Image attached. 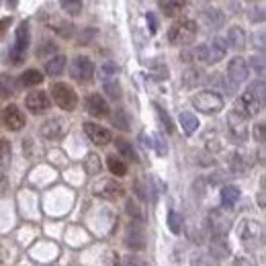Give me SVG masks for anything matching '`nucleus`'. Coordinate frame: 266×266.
Listing matches in <instances>:
<instances>
[{
    "mask_svg": "<svg viewBox=\"0 0 266 266\" xmlns=\"http://www.w3.org/2000/svg\"><path fill=\"white\" fill-rule=\"evenodd\" d=\"M264 106H266V82L258 78L248 84L246 92L240 98H236L234 113H238L242 119H250L258 115Z\"/></svg>",
    "mask_w": 266,
    "mask_h": 266,
    "instance_id": "nucleus-1",
    "label": "nucleus"
},
{
    "mask_svg": "<svg viewBox=\"0 0 266 266\" xmlns=\"http://www.w3.org/2000/svg\"><path fill=\"white\" fill-rule=\"evenodd\" d=\"M225 51H227V45H225V39L221 37H215L211 43L207 45H199L191 51L193 60H201L205 64H217L219 60L225 58Z\"/></svg>",
    "mask_w": 266,
    "mask_h": 266,
    "instance_id": "nucleus-2",
    "label": "nucleus"
},
{
    "mask_svg": "<svg viewBox=\"0 0 266 266\" xmlns=\"http://www.w3.org/2000/svg\"><path fill=\"white\" fill-rule=\"evenodd\" d=\"M197 37V23L191 19H180L168 29V41L172 45H188Z\"/></svg>",
    "mask_w": 266,
    "mask_h": 266,
    "instance_id": "nucleus-3",
    "label": "nucleus"
},
{
    "mask_svg": "<svg viewBox=\"0 0 266 266\" xmlns=\"http://www.w3.org/2000/svg\"><path fill=\"white\" fill-rule=\"evenodd\" d=\"M240 240L248 250H256L264 244V227L254 219H244L240 225Z\"/></svg>",
    "mask_w": 266,
    "mask_h": 266,
    "instance_id": "nucleus-4",
    "label": "nucleus"
},
{
    "mask_svg": "<svg viewBox=\"0 0 266 266\" xmlns=\"http://www.w3.org/2000/svg\"><path fill=\"white\" fill-rule=\"evenodd\" d=\"M193 106L199 109L201 113L215 115L223 109V98H221V94L213 92V90H203V92H197L193 96Z\"/></svg>",
    "mask_w": 266,
    "mask_h": 266,
    "instance_id": "nucleus-5",
    "label": "nucleus"
},
{
    "mask_svg": "<svg viewBox=\"0 0 266 266\" xmlns=\"http://www.w3.org/2000/svg\"><path fill=\"white\" fill-rule=\"evenodd\" d=\"M51 96H53V102H56L60 109H64V111H74L76 104H78V94L66 82H56V84H53L51 86Z\"/></svg>",
    "mask_w": 266,
    "mask_h": 266,
    "instance_id": "nucleus-6",
    "label": "nucleus"
},
{
    "mask_svg": "<svg viewBox=\"0 0 266 266\" xmlns=\"http://www.w3.org/2000/svg\"><path fill=\"white\" fill-rule=\"evenodd\" d=\"M31 43V31H29V25L27 23H21L19 29H17V35H15V45L11 47L9 56H11V62L15 66H19L23 60H25V51Z\"/></svg>",
    "mask_w": 266,
    "mask_h": 266,
    "instance_id": "nucleus-7",
    "label": "nucleus"
},
{
    "mask_svg": "<svg viewBox=\"0 0 266 266\" xmlns=\"http://www.w3.org/2000/svg\"><path fill=\"white\" fill-rule=\"evenodd\" d=\"M70 74L74 80H78L80 84H86L94 78V64L86 58V56H78L72 66H70Z\"/></svg>",
    "mask_w": 266,
    "mask_h": 266,
    "instance_id": "nucleus-8",
    "label": "nucleus"
},
{
    "mask_svg": "<svg viewBox=\"0 0 266 266\" xmlns=\"http://www.w3.org/2000/svg\"><path fill=\"white\" fill-rule=\"evenodd\" d=\"M227 133L232 137L234 143H244L248 139V125L246 119H242L238 113H230L227 115Z\"/></svg>",
    "mask_w": 266,
    "mask_h": 266,
    "instance_id": "nucleus-9",
    "label": "nucleus"
},
{
    "mask_svg": "<svg viewBox=\"0 0 266 266\" xmlns=\"http://www.w3.org/2000/svg\"><path fill=\"white\" fill-rule=\"evenodd\" d=\"M25 104L27 109L33 113V115H39V113H45L49 106H51V100H49V94L45 90H33L27 94L25 98Z\"/></svg>",
    "mask_w": 266,
    "mask_h": 266,
    "instance_id": "nucleus-10",
    "label": "nucleus"
},
{
    "mask_svg": "<svg viewBox=\"0 0 266 266\" xmlns=\"http://www.w3.org/2000/svg\"><path fill=\"white\" fill-rule=\"evenodd\" d=\"M94 195L100 197V199H104V201H117V199L123 197V186L117 180L106 178V180H100L94 186Z\"/></svg>",
    "mask_w": 266,
    "mask_h": 266,
    "instance_id": "nucleus-11",
    "label": "nucleus"
},
{
    "mask_svg": "<svg viewBox=\"0 0 266 266\" xmlns=\"http://www.w3.org/2000/svg\"><path fill=\"white\" fill-rule=\"evenodd\" d=\"M209 227L213 232V236H219L223 238L230 227H232V215H225L223 211L215 209V211H211V215H209Z\"/></svg>",
    "mask_w": 266,
    "mask_h": 266,
    "instance_id": "nucleus-12",
    "label": "nucleus"
},
{
    "mask_svg": "<svg viewBox=\"0 0 266 266\" xmlns=\"http://www.w3.org/2000/svg\"><path fill=\"white\" fill-rule=\"evenodd\" d=\"M248 74H250V68H248V62H246L244 58L236 56L234 60H230V64H227V78H230L236 86L242 84V82H246V80H248Z\"/></svg>",
    "mask_w": 266,
    "mask_h": 266,
    "instance_id": "nucleus-13",
    "label": "nucleus"
},
{
    "mask_svg": "<svg viewBox=\"0 0 266 266\" xmlns=\"http://www.w3.org/2000/svg\"><path fill=\"white\" fill-rule=\"evenodd\" d=\"M84 133L88 135V139L96 145H106L113 137H111V131L109 129H104L102 125H96V123H90L86 121L84 123Z\"/></svg>",
    "mask_w": 266,
    "mask_h": 266,
    "instance_id": "nucleus-14",
    "label": "nucleus"
},
{
    "mask_svg": "<svg viewBox=\"0 0 266 266\" xmlns=\"http://www.w3.org/2000/svg\"><path fill=\"white\" fill-rule=\"evenodd\" d=\"M66 133V121L62 117H51L41 125V135L47 139H58Z\"/></svg>",
    "mask_w": 266,
    "mask_h": 266,
    "instance_id": "nucleus-15",
    "label": "nucleus"
},
{
    "mask_svg": "<svg viewBox=\"0 0 266 266\" xmlns=\"http://www.w3.org/2000/svg\"><path fill=\"white\" fill-rule=\"evenodd\" d=\"M84 106H86V111L92 115V117H106L109 115V104H106V100L100 96V94H90L86 96L84 100Z\"/></svg>",
    "mask_w": 266,
    "mask_h": 266,
    "instance_id": "nucleus-16",
    "label": "nucleus"
},
{
    "mask_svg": "<svg viewBox=\"0 0 266 266\" xmlns=\"http://www.w3.org/2000/svg\"><path fill=\"white\" fill-rule=\"evenodd\" d=\"M5 125L11 129V131H19L25 127V115L21 113V109L17 104H9L5 109Z\"/></svg>",
    "mask_w": 266,
    "mask_h": 266,
    "instance_id": "nucleus-17",
    "label": "nucleus"
},
{
    "mask_svg": "<svg viewBox=\"0 0 266 266\" xmlns=\"http://www.w3.org/2000/svg\"><path fill=\"white\" fill-rule=\"evenodd\" d=\"M209 86H211V90L213 92H225V94H234L236 90H238V86L227 78V76H223V74H213V76H209Z\"/></svg>",
    "mask_w": 266,
    "mask_h": 266,
    "instance_id": "nucleus-18",
    "label": "nucleus"
},
{
    "mask_svg": "<svg viewBox=\"0 0 266 266\" xmlns=\"http://www.w3.org/2000/svg\"><path fill=\"white\" fill-rule=\"evenodd\" d=\"M207 78H205V72L201 70V68H188L184 74H182V82H184V86H188V88H193V86H199V84H203Z\"/></svg>",
    "mask_w": 266,
    "mask_h": 266,
    "instance_id": "nucleus-19",
    "label": "nucleus"
},
{
    "mask_svg": "<svg viewBox=\"0 0 266 266\" xmlns=\"http://www.w3.org/2000/svg\"><path fill=\"white\" fill-rule=\"evenodd\" d=\"M64 68H66V56H53L45 64V72L49 76H60L64 72Z\"/></svg>",
    "mask_w": 266,
    "mask_h": 266,
    "instance_id": "nucleus-20",
    "label": "nucleus"
},
{
    "mask_svg": "<svg viewBox=\"0 0 266 266\" xmlns=\"http://www.w3.org/2000/svg\"><path fill=\"white\" fill-rule=\"evenodd\" d=\"M227 43H230V47H234V49H244V45H246V35H244V31H242V27H230V31H227Z\"/></svg>",
    "mask_w": 266,
    "mask_h": 266,
    "instance_id": "nucleus-21",
    "label": "nucleus"
},
{
    "mask_svg": "<svg viewBox=\"0 0 266 266\" xmlns=\"http://www.w3.org/2000/svg\"><path fill=\"white\" fill-rule=\"evenodd\" d=\"M43 82V74L39 70H27L23 72V76L19 78V84L25 86V88H31V86H39Z\"/></svg>",
    "mask_w": 266,
    "mask_h": 266,
    "instance_id": "nucleus-22",
    "label": "nucleus"
},
{
    "mask_svg": "<svg viewBox=\"0 0 266 266\" xmlns=\"http://www.w3.org/2000/svg\"><path fill=\"white\" fill-rule=\"evenodd\" d=\"M238 199H240V188H238V186H234V184H225V186L221 188V205H223V207H232V205H236Z\"/></svg>",
    "mask_w": 266,
    "mask_h": 266,
    "instance_id": "nucleus-23",
    "label": "nucleus"
},
{
    "mask_svg": "<svg viewBox=\"0 0 266 266\" xmlns=\"http://www.w3.org/2000/svg\"><path fill=\"white\" fill-rule=\"evenodd\" d=\"M180 125H182V131L186 135H193L199 129V119H197V115L184 111V113H180Z\"/></svg>",
    "mask_w": 266,
    "mask_h": 266,
    "instance_id": "nucleus-24",
    "label": "nucleus"
},
{
    "mask_svg": "<svg viewBox=\"0 0 266 266\" xmlns=\"http://www.w3.org/2000/svg\"><path fill=\"white\" fill-rule=\"evenodd\" d=\"M125 246H127L129 250H143V248H145L143 234H141V232H137V230L127 232V236H125Z\"/></svg>",
    "mask_w": 266,
    "mask_h": 266,
    "instance_id": "nucleus-25",
    "label": "nucleus"
},
{
    "mask_svg": "<svg viewBox=\"0 0 266 266\" xmlns=\"http://www.w3.org/2000/svg\"><path fill=\"white\" fill-rule=\"evenodd\" d=\"M115 145H117V149H119V154H121L123 158H127L129 162H137V154H135L133 145H131L127 139L117 137V139H115Z\"/></svg>",
    "mask_w": 266,
    "mask_h": 266,
    "instance_id": "nucleus-26",
    "label": "nucleus"
},
{
    "mask_svg": "<svg viewBox=\"0 0 266 266\" xmlns=\"http://www.w3.org/2000/svg\"><path fill=\"white\" fill-rule=\"evenodd\" d=\"M106 166H109L111 174H115V176H125L127 174V164L123 162L121 158H117V156H109V158H106Z\"/></svg>",
    "mask_w": 266,
    "mask_h": 266,
    "instance_id": "nucleus-27",
    "label": "nucleus"
},
{
    "mask_svg": "<svg viewBox=\"0 0 266 266\" xmlns=\"http://www.w3.org/2000/svg\"><path fill=\"white\" fill-rule=\"evenodd\" d=\"M248 68H252L260 76V80L266 82V56H252L248 62Z\"/></svg>",
    "mask_w": 266,
    "mask_h": 266,
    "instance_id": "nucleus-28",
    "label": "nucleus"
},
{
    "mask_svg": "<svg viewBox=\"0 0 266 266\" xmlns=\"http://www.w3.org/2000/svg\"><path fill=\"white\" fill-rule=\"evenodd\" d=\"M203 19H205L211 27H221V25H223V15H221V11H217V9H205V11H203Z\"/></svg>",
    "mask_w": 266,
    "mask_h": 266,
    "instance_id": "nucleus-29",
    "label": "nucleus"
},
{
    "mask_svg": "<svg viewBox=\"0 0 266 266\" xmlns=\"http://www.w3.org/2000/svg\"><path fill=\"white\" fill-rule=\"evenodd\" d=\"M154 109H156V115H158V119L162 121L164 129H166L168 133H172V131H174V123H172L170 115L166 113V109H164V106H160V104H154Z\"/></svg>",
    "mask_w": 266,
    "mask_h": 266,
    "instance_id": "nucleus-30",
    "label": "nucleus"
},
{
    "mask_svg": "<svg viewBox=\"0 0 266 266\" xmlns=\"http://www.w3.org/2000/svg\"><path fill=\"white\" fill-rule=\"evenodd\" d=\"M100 158L96 156V154H88L86 156V160H84V170L88 172V174H98L100 172Z\"/></svg>",
    "mask_w": 266,
    "mask_h": 266,
    "instance_id": "nucleus-31",
    "label": "nucleus"
},
{
    "mask_svg": "<svg viewBox=\"0 0 266 266\" xmlns=\"http://www.w3.org/2000/svg\"><path fill=\"white\" fill-rule=\"evenodd\" d=\"M211 256H225L227 252H230V248H227V244H225V240L223 238H219V236H215L211 240Z\"/></svg>",
    "mask_w": 266,
    "mask_h": 266,
    "instance_id": "nucleus-32",
    "label": "nucleus"
},
{
    "mask_svg": "<svg viewBox=\"0 0 266 266\" xmlns=\"http://www.w3.org/2000/svg\"><path fill=\"white\" fill-rule=\"evenodd\" d=\"M191 266H219V262H217L215 256H211V254H197L191 260Z\"/></svg>",
    "mask_w": 266,
    "mask_h": 266,
    "instance_id": "nucleus-33",
    "label": "nucleus"
},
{
    "mask_svg": "<svg viewBox=\"0 0 266 266\" xmlns=\"http://www.w3.org/2000/svg\"><path fill=\"white\" fill-rule=\"evenodd\" d=\"M111 121H113L115 127H119V129H123V131L129 129V119H127V115H125L123 109H115L113 115H111Z\"/></svg>",
    "mask_w": 266,
    "mask_h": 266,
    "instance_id": "nucleus-34",
    "label": "nucleus"
},
{
    "mask_svg": "<svg viewBox=\"0 0 266 266\" xmlns=\"http://www.w3.org/2000/svg\"><path fill=\"white\" fill-rule=\"evenodd\" d=\"M151 141H147V145H151L160 156H166L168 154V145H166V141H164V137L160 135V133H154L151 137H149Z\"/></svg>",
    "mask_w": 266,
    "mask_h": 266,
    "instance_id": "nucleus-35",
    "label": "nucleus"
},
{
    "mask_svg": "<svg viewBox=\"0 0 266 266\" xmlns=\"http://www.w3.org/2000/svg\"><path fill=\"white\" fill-rule=\"evenodd\" d=\"M168 227L172 234H180L182 232V215L178 211H170L168 213Z\"/></svg>",
    "mask_w": 266,
    "mask_h": 266,
    "instance_id": "nucleus-36",
    "label": "nucleus"
},
{
    "mask_svg": "<svg viewBox=\"0 0 266 266\" xmlns=\"http://www.w3.org/2000/svg\"><path fill=\"white\" fill-rule=\"evenodd\" d=\"M246 168H248L246 156H244V154H240V151H236V154L232 156V170H234L236 174H242Z\"/></svg>",
    "mask_w": 266,
    "mask_h": 266,
    "instance_id": "nucleus-37",
    "label": "nucleus"
},
{
    "mask_svg": "<svg viewBox=\"0 0 266 266\" xmlns=\"http://www.w3.org/2000/svg\"><path fill=\"white\" fill-rule=\"evenodd\" d=\"M160 9H162V11L170 17V15H176L178 11H182V9H184V3H168V0H164V3H160Z\"/></svg>",
    "mask_w": 266,
    "mask_h": 266,
    "instance_id": "nucleus-38",
    "label": "nucleus"
},
{
    "mask_svg": "<svg viewBox=\"0 0 266 266\" xmlns=\"http://www.w3.org/2000/svg\"><path fill=\"white\" fill-rule=\"evenodd\" d=\"M15 92L13 80L9 76H0V96H11Z\"/></svg>",
    "mask_w": 266,
    "mask_h": 266,
    "instance_id": "nucleus-39",
    "label": "nucleus"
},
{
    "mask_svg": "<svg viewBox=\"0 0 266 266\" xmlns=\"http://www.w3.org/2000/svg\"><path fill=\"white\" fill-rule=\"evenodd\" d=\"M9 158H11V141L9 139H0V166L7 164Z\"/></svg>",
    "mask_w": 266,
    "mask_h": 266,
    "instance_id": "nucleus-40",
    "label": "nucleus"
},
{
    "mask_svg": "<svg viewBox=\"0 0 266 266\" xmlns=\"http://www.w3.org/2000/svg\"><path fill=\"white\" fill-rule=\"evenodd\" d=\"M252 135H254V139H256L258 143H266V121H264V123H258V125H254Z\"/></svg>",
    "mask_w": 266,
    "mask_h": 266,
    "instance_id": "nucleus-41",
    "label": "nucleus"
},
{
    "mask_svg": "<svg viewBox=\"0 0 266 266\" xmlns=\"http://www.w3.org/2000/svg\"><path fill=\"white\" fill-rule=\"evenodd\" d=\"M252 41H254V47H256L258 51L266 53V33H256V35L252 37Z\"/></svg>",
    "mask_w": 266,
    "mask_h": 266,
    "instance_id": "nucleus-42",
    "label": "nucleus"
},
{
    "mask_svg": "<svg viewBox=\"0 0 266 266\" xmlns=\"http://www.w3.org/2000/svg\"><path fill=\"white\" fill-rule=\"evenodd\" d=\"M125 209H127V213H129V215H131L133 219H139V221L143 219V213L139 211V207H137L133 201H127V207H125Z\"/></svg>",
    "mask_w": 266,
    "mask_h": 266,
    "instance_id": "nucleus-43",
    "label": "nucleus"
},
{
    "mask_svg": "<svg viewBox=\"0 0 266 266\" xmlns=\"http://www.w3.org/2000/svg\"><path fill=\"white\" fill-rule=\"evenodd\" d=\"M119 90H121V88H119V84H117V82H106V84H104V92H109V96H111V98H115V100L121 96V92H119Z\"/></svg>",
    "mask_w": 266,
    "mask_h": 266,
    "instance_id": "nucleus-44",
    "label": "nucleus"
},
{
    "mask_svg": "<svg viewBox=\"0 0 266 266\" xmlns=\"http://www.w3.org/2000/svg\"><path fill=\"white\" fill-rule=\"evenodd\" d=\"M62 9L68 11L70 15H78L82 11V3H68V0H64L62 3Z\"/></svg>",
    "mask_w": 266,
    "mask_h": 266,
    "instance_id": "nucleus-45",
    "label": "nucleus"
},
{
    "mask_svg": "<svg viewBox=\"0 0 266 266\" xmlns=\"http://www.w3.org/2000/svg\"><path fill=\"white\" fill-rule=\"evenodd\" d=\"M117 64H113V62H106V64H102V68H100V74L104 76V78H109V76H113V74H117Z\"/></svg>",
    "mask_w": 266,
    "mask_h": 266,
    "instance_id": "nucleus-46",
    "label": "nucleus"
},
{
    "mask_svg": "<svg viewBox=\"0 0 266 266\" xmlns=\"http://www.w3.org/2000/svg\"><path fill=\"white\" fill-rule=\"evenodd\" d=\"M250 21H266V11L264 9H260V7H254L252 11H250Z\"/></svg>",
    "mask_w": 266,
    "mask_h": 266,
    "instance_id": "nucleus-47",
    "label": "nucleus"
},
{
    "mask_svg": "<svg viewBox=\"0 0 266 266\" xmlns=\"http://www.w3.org/2000/svg\"><path fill=\"white\" fill-rule=\"evenodd\" d=\"M123 266H147L139 256H125L123 258Z\"/></svg>",
    "mask_w": 266,
    "mask_h": 266,
    "instance_id": "nucleus-48",
    "label": "nucleus"
},
{
    "mask_svg": "<svg viewBox=\"0 0 266 266\" xmlns=\"http://www.w3.org/2000/svg\"><path fill=\"white\" fill-rule=\"evenodd\" d=\"M11 23H13V19H11V17H7V19H0V39H3V37L7 35V31H9Z\"/></svg>",
    "mask_w": 266,
    "mask_h": 266,
    "instance_id": "nucleus-49",
    "label": "nucleus"
},
{
    "mask_svg": "<svg viewBox=\"0 0 266 266\" xmlns=\"http://www.w3.org/2000/svg\"><path fill=\"white\" fill-rule=\"evenodd\" d=\"M49 51H56V43H51V41H47V45H43L41 49H37V56H39V58H43L45 53H49Z\"/></svg>",
    "mask_w": 266,
    "mask_h": 266,
    "instance_id": "nucleus-50",
    "label": "nucleus"
},
{
    "mask_svg": "<svg viewBox=\"0 0 266 266\" xmlns=\"http://www.w3.org/2000/svg\"><path fill=\"white\" fill-rule=\"evenodd\" d=\"M145 19H147V25H149V33H156V31H158V21H156V17H154L151 13H147Z\"/></svg>",
    "mask_w": 266,
    "mask_h": 266,
    "instance_id": "nucleus-51",
    "label": "nucleus"
},
{
    "mask_svg": "<svg viewBox=\"0 0 266 266\" xmlns=\"http://www.w3.org/2000/svg\"><path fill=\"white\" fill-rule=\"evenodd\" d=\"M234 266H254V264H252V260H248L246 256H238V258L234 260Z\"/></svg>",
    "mask_w": 266,
    "mask_h": 266,
    "instance_id": "nucleus-52",
    "label": "nucleus"
},
{
    "mask_svg": "<svg viewBox=\"0 0 266 266\" xmlns=\"http://www.w3.org/2000/svg\"><path fill=\"white\" fill-rule=\"evenodd\" d=\"M135 195H139V197H141L143 201L147 199V195H145V188H143V186H141L139 182H135Z\"/></svg>",
    "mask_w": 266,
    "mask_h": 266,
    "instance_id": "nucleus-53",
    "label": "nucleus"
},
{
    "mask_svg": "<svg viewBox=\"0 0 266 266\" xmlns=\"http://www.w3.org/2000/svg\"><path fill=\"white\" fill-rule=\"evenodd\" d=\"M117 262H119V256H117L115 252H111V254H109V266H119Z\"/></svg>",
    "mask_w": 266,
    "mask_h": 266,
    "instance_id": "nucleus-54",
    "label": "nucleus"
},
{
    "mask_svg": "<svg viewBox=\"0 0 266 266\" xmlns=\"http://www.w3.org/2000/svg\"><path fill=\"white\" fill-rule=\"evenodd\" d=\"M258 203H260V205H264V209H266V195H264V193H260V195H258Z\"/></svg>",
    "mask_w": 266,
    "mask_h": 266,
    "instance_id": "nucleus-55",
    "label": "nucleus"
}]
</instances>
